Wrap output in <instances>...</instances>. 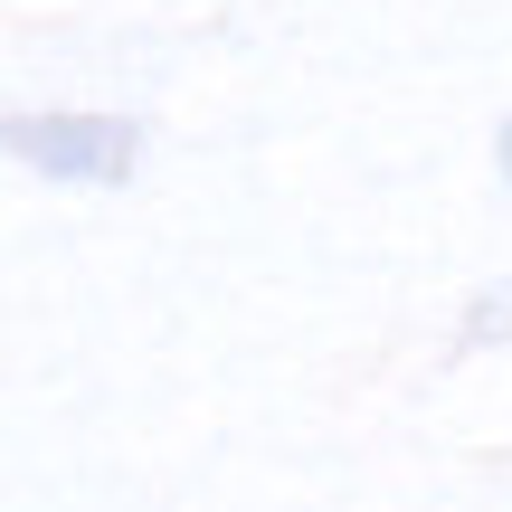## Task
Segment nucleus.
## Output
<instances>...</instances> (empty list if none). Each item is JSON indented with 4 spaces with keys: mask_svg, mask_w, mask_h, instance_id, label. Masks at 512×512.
<instances>
[{
    "mask_svg": "<svg viewBox=\"0 0 512 512\" xmlns=\"http://www.w3.org/2000/svg\"><path fill=\"white\" fill-rule=\"evenodd\" d=\"M0 162L38 171V181H67V190H114L143 162V124L86 114V105H29V114H0Z\"/></svg>",
    "mask_w": 512,
    "mask_h": 512,
    "instance_id": "obj_1",
    "label": "nucleus"
},
{
    "mask_svg": "<svg viewBox=\"0 0 512 512\" xmlns=\"http://www.w3.org/2000/svg\"><path fill=\"white\" fill-rule=\"evenodd\" d=\"M465 332H475V342H503V351H512V285L475 294V304H465Z\"/></svg>",
    "mask_w": 512,
    "mask_h": 512,
    "instance_id": "obj_2",
    "label": "nucleus"
},
{
    "mask_svg": "<svg viewBox=\"0 0 512 512\" xmlns=\"http://www.w3.org/2000/svg\"><path fill=\"white\" fill-rule=\"evenodd\" d=\"M494 162H503V190H512V114H503V133H494Z\"/></svg>",
    "mask_w": 512,
    "mask_h": 512,
    "instance_id": "obj_3",
    "label": "nucleus"
}]
</instances>
